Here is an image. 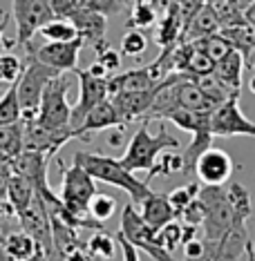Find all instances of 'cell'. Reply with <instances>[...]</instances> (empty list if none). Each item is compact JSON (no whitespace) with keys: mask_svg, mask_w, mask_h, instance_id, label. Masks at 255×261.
<instances>
[{"mask_svg":"<svg viewBox=\"0 0 255 261\" xmlns=\"http://www.w3.org/2000/svg\"><path fill=\"white\" fill-rule=\"evenodd\" d=\"M74 163H79L94 181H103L108 186H114L123 192H128L134 203H141L152 194V190L146 181H139L134 176V172L123 168L121 159H112L97 152H76Z\"/></svg>","mask_w":255,"mask_h":261,"instance_id":"1","label":"cell"},{"mask_svg":"<svg viewBox=\"0 0 255 261\" xmlns=\"http://www.w3.org/2000/svg\"><path fill=\"white\" fill-rule=\"evenodd\" d=\"M94 194H97L94 179L79 163H72L69 168H63L61 201H63V205L72 212L76 228H90V230L103 228V223L97 221V219L87 212V205H90V199Z\"/></svg>","mask_w":255,"mask_h":261,"instance_id":"2","label":"cell"},{"mask_svg":"<svg viewBox=\"0 0 255 261\" xmlns=\"http://www.w3.org/2000/svg\"><path fill=\"white\" fill-rule=\"evenodd\" d=\"M179 139H175L166 127L159 129V134H150L148 132V121H144L141 127L134 132V136L130 139L128 150L121 156V163L130 172H150L155 168L157 159L166 150H179Z\"/></svg>","mask_w":255,"mask_h":261,"instance_id":"3","label":"cell"},{"mask_svg":"<svg viewBox=\"0 0 255 261\" xmlns=\"http://www.w3.org/2000/svg\"><path fill=\"white\" fill-rule=\"evenodd\" d=\"M119 232L126 237L137 250L146 252L150 259H155V261H179V259L173 257V252L166 250L161 243H159V230L150 228V225L144 221L141 212L134 210L132 203H128L126 207H123L121 228H119Z\"/></svg>","mask_w":255,"mask_h":261,"instance_id":"4","label":"cell"},{"mask_svg":"<svg viewBox=\"0 0 255 261\" xmlns=\"http://www.w3.org/2000/svg\"><path fill=\"white\" fill-rule=\"evenodd\" d=\"M58 74L61 72H56V69L50 67V65L40 63L36 56L29 58L20 81L16 83V87H18V100H20L22 118H34L38 114V105H40V98H43L47 83Z\"/></svg>","mask_w":255,"mask_h":261,"instance_id":"5","label":"cell"},{"mask_svg":"<svg viewBox=\"0 0 255 261\" xmlns=\"http://www.w3.org/2000/svg\"><path fill=\"white\" fill-rule=\"evenodd\" d=\"M67 90H69V76L67 72H61L47 83L43 98L38 105L36 121L45 127H67L72 108L67 103Z\"/></svg>","mask_w":255,"mask_h":261,"instance_id":"6","label":"cell"},{"mask_svg":"<svg viewBox=\"0 0 255 261\" xmlns=\"http://www.w3.org/2000/svg\"><path fill=\"white\" fill-rule=\"evenodd\" d=\"M11 11L16 20V45L29 47V40L38 34L47 20L54 18L50 0H11Z\"/></svg>","mask_w":255,"mask_h":261,"instance_id":"7","label":"cell"},{"mask_svg":"<svg viewBox=\"0 0 255 261\" xmlns=\"http://www.w3.org/2000/svg\"><path fill=\"white\" fill-rule=\"evenodd\" d=\"M76 139V132L72 127H45L34 118H22V150L43 152L47 156H56V152Z\"/></svg>","mask_w":255,"mask_h":261,"instance_id":"8","label":"cell"},{"mask_svg":"<svg viewBox=\"0 0 255 261\" xmlns=\"http://www.w3.org/2000/svg\"><path fill=\"white\" fill-rule=\"evenodd\" d=\"M76 76H79V100H76L72 116H69V127L74 132L81 127L90 110L103 103L105 98H110V79H99L87 69H76ZM76 139H79V134H76Z\"/></svg>","mask_w":255,"mask_h":261,"instance_id":"9","label":"cell"},{"mask_svg":"<svg viewBox=\"0 0 255 261\" xmlns=\"http://www.w3.org/2000/svg\"><path fill=\"white\" fill-rule=\"evenodd\" d=\"M211 132L213 136H224V139H230V136H251V139H255V123L242 114L240 96H230L213 110Z\"/></svg>","mask_w":255,"mask_h":261,"instance_id":"10","label":"cell"},{"mask_svg":"<svg viewBox=\"0 0 255 261\" xmlns=\"http://www.w3.org/2000/svg\"><path fill=\"white\" fill-rule=\"evenodd\" d=\"M18 217H20V228L25 230L29 237L36 239L38 246L47 252V257L52 261H56L58 254L54 248V239H52V217H50V210H47L43 197H40L38 192L32 203H29L27 210H22Z\"/></svg>","mask_w":255,"mask_h":261,"instance_id":"11","label":"cell"},{"mask_svg":"<svg viewBox=\"0 0 255 261\" xmlns=\"http://www.w3.org/2000/svg\"><path fill=\"white\" fill-rule=\"evenodd\" d=\"M248 241H251V237H248L246 225L230 230L222 239H206L204 237V250H201V254L191 257L186 261H240L246 254Z\"/></svg>","mask_w":255,"mask_h":261,"instance_id":"12","label":"cell"},{"mask_svg":"<svg viewBox=\"0 0 255 261\" xmlns=\"http://www.w3.org/2000/svg\"><path fill=\"white\" fill-rule=\"evenodd\" d=\"M166 76H168V72H166L164 65L159 61H152L150 65H146V67L110 76V96L112 94H132V92L152 90Z\"/></svg>","mask_w":255,"mask_h":261,"instance_id":"13","label":"cell"},{"mask_svg":"<svg viewBox=\"0 0 255 261\" xmlns=\"http://www.w3.org/2000/svg\"><path fill=\"white\" fill-rule=\"evenodd\" d=\"M233 172H235V163L228 156V152L213 145L195 163V174L204 186H224V183L230 181Z\"/></svg>","mask_w":255,"mask_h":261,"instance_id":"14","label":"cell"},{"mask_svg":"<svg viewBox=\"0 0 255 261\" xmlns=\"http://www.w3.org/2000/svg\"><path fill=\"white\" fill-rule=\"evenodd\" d=\"M83 38L69 40V43H45L32 51L40 63L54 67L56 72H76V63H79V54L83 49Z\"/></svg>","mask_w":255,"mask_h":261,"instance_id":"15","label":"cell"},{"mask_svg":"<svg viewBox=\"0 0 255 261\" xmlns=\"http://www.w3.org/2000/svg\"><path fill=\"white\" fill-rule=\"evenodd\" d=\"M67 20L74 22V27L79 29V36L83 38V43L90 45L97 54L108 47V40H105V34H108V22L105 20L108 18H105L103 14L92 11V9H87L85 5H81Z\"/></svg>","mask_w":255,"mask_h":261,"instance_id":"16","label":"cell"},{"mask_svg":"<svg viewBox=\"0 0 255 261\" xmlns=\"http://www.w3.org/2000/svg\"><path fill=\"white\" fill-rule=\"evenodd\" d=\"M11 170L18 174L27 176L29 181L36 186L38 194L50 192V183H47V168H50V156L43 152H34V150H22L20 154H16L9 161Z\"/></svg>","mask_w":255,"mask_h":261,"instance_id":"17","label":"cell"},{"mask_svg":"<svg viewBox=\"0 0 255 261\" xmlns=\"http://www.w3.org/2000/svg\"><path fill=\"white\" fill-rule=\"evenodd\" d=\"M114 125H126L123 123L121 114L117 112L114 103H112L110 98H105L103 103H99L94 110H90V114L85 116V121L81 123V127L76 129V134H79L81 141H90V136L94 132H101V129H110Z\"/></svg>","mask_w":255,"mask_h":261,"instance_id":"18","label":"cell"},{"mask_svg":"<svg viewBox=\"0 0 255 261\" xmlns=\"http://www.w3.org/2000/svg\"><path fill=\"white\" fill-rule=\"evenodd\" d=\"M219 29H222V22H219L217 7H215V5H211V3H204L193 14V18L186 22L181 43H193V40L213 36V34H217Z\"/></svg>","mask_w":255,"mask_h":261,"instance_id":"19","label":"cell"},{"mask_svg":"<svg viewBox=\"0 0 255 261\" xmlns=\"http://www.w3.org/2000/svg\"><path fill=\"white\" fill-rule=\"evenodd\" d=\"M141 217L144 221L150 225V228H164L166 223H170L173 219L177 217L173 203H170L168 194H159V192H152L148 199L141 201Z\"/></svg>","mask_w":255,"mask_h":261,"instance_id":"20","label":"cell"},{"mask_svg":"<svg viewBox=\"0 0 255 261\" xmlns=\"http://www.w3.org/2000/svg\"><path fill=\"white\" fill-rule=\"evenodd\" d=\"M36 197V186L27 179V176L18 174V172L11 170V176H9V188H7V201L14 205V210L20 212L27 210L29 203Z\"/></svg>","mask_w":255,"mask_h":261,"instance_id":"21","label":"cell"},{"mask_svg":"<svg viewBox=\"0 0 255 261\" xmlns=\"http://www.w3.org/2000/svg\"><path fill=\"white\" fill-rule=\"evenodd\" d=\"M3 250L9 254L14 261H29L40 250V246L36 243V239L34 237H29L25 230H16V232H11L5 237L3 241Z\"/></svg>","mask_w":255,"mask_h":261,"instance_id":"22","label":"cell"},{"mask_svg":"<svg viewBox=\"0 0 255 261\" xmlns=\"http://www.w3.org/2000/svg\"><path fill=\"white\" fill-rule=\"evenodd\" d=\"M244 67H246L244 56H242L237 49H233L230 54L224 56L222 61L215 63L213 74H215L217 79H222L226 85H230L233 90H242V69Z\"/></svg>","mask_w":255,"mask_h":261,"instance_id":"23","label":"cell"},{"mask_svg":"<svg viewBox=\"0 0 255 261\" xmlns=\"http://www.w3.org/2000/svg\"><path fill=\"white\" fill-rule=\"evenodd\" d=\"M219 32L230 40L233 49H237L242 56H244V61L253 54V49H255V27L248 25L246 20L237 22V25H230V27H222Z\"/></svg>","mask_w":255,"mask_h":261,"instance_id":"24","label":"cell"},{"mask_svg":"<svg viewBox=\"0 0 255 261\" xmlns=\"http://www.w3.org/2000/svg\"><path fill=\"white\" fill-rule=\"evenodd\" d=\"M38 34L47 40V43H69V40L81 38L79 29L74 27V22L67 20V18H58V16H54L52 20H47L45 25L38 29Z\"/></svg>","mask_w":255,"mask_h":261,"instance_id":"25","label":"cell"},{"mask_svg":"<svg viewBox=\"0 0 255 261\" xmlns=\"http://www.w3.org/2000/svg\"><path fill=\"white\" fill-rule=\"evenodd\" d=\"M22 152V118L18 123L0 125V154L7 159H14Z\"/></svg>","mask_w":255,"mask_h":261,"instance_id":"26","label":"cell"},{"mask_svg":"<svg viewBox=\"0 0 255 261\" xmlns=\"http://www.w3.org/2000/svg\"><path fill=\"white\" fill-rule=\"evenodd\" d=\"M157 22V5L150 0H139L132 3V11H130L128 27L130 29H148Z\"/></svg>","mask_w":255,"mask_h":261,"instance_id":"27","label":"cell"},{"mask_svg":"<svg viewBox=\"0 0 255 261\" xmlns=\"http://www.w3.org/2000/svg\"><path fill=\"white\" fill-rule=\"evenodd\" d=\"M22 118L20 100H18V87L9 85V90L0 96V125H9V123H18Z\"/></svg>","mask_w":255,"mask_h":261,"instance_id":"28","label":"cell"},{"mask_svg":"<svg viewBox=\"0 0 255 261\" xmlns=\"http://www.w3.org/2000/svg\"><path fill=\"white\" fill-rule=\"evenodd\" d=\"M117 234L112 237L110 232H105L103 228L97 230V234H92L87 239V250H90L94 257H101V259H112L117 254Z\"/></svg>","mask_w":255,"mask_h":261,"instance_id":"29","label":"cell"},{"mask_svg":"<svg viewBox=\"0 0 255 261\" xmlns=\"http://www.w3.org/2000/svg\"><path fill=\"white\" fill-rule=\"evenodd\" d=\"M22 72H25V65H22L18 56L0 51V85H14V83H18Z\"/></svg>","mask_w":255,"mask_h":261,"instance_id":"30","label":"cell"},{"mask_svg":"<svg viewBox=\"0 0 255 261\" xmlns=\"http://www.w3.org/2000/svg\"><path fill=\"white\" fill-rule=\"evenodd\" d=\"M201 49L208 54L213 61H222L226 54H230L233 51V45H230V40L224 36L222 32H217V34H213V36H206V38H199V40H195Z\"/></svg>","mask_w":255,"mask_h":261,"instance_id":"31","label":"cell"},{"mask_svg":"<svg viewBox=\"0 0 255 261\" xmlns=\"http://www.w3.org/2000/svg\"><path fill=\"white\" fill-rule=\"evenodd\" d=\"M87 212H90L97 221L105 223L110 217H114L117 199L110 197V194H94V197L90 199V205H87Z\"/></svg>","mask_w":255,"mask_h":261,"instance_id":"32","label":"cell"},{"mask_svg":"<svg viewBox=\"0 0 255 261\" xmlns=\"http://www.w3.org/2000/svg\"><path fill=\"white\" fill-rule=\"evenodd\" d=\"M199 188H201V183H186V186H179V188H175L173 192L168 194V199H170V203H173V207H175L177 217H179L181 212L186 210V207L191 205L195 199H197V194H199Z\"/></svg>","mask_w":255,"mask_h":261,"instance_id":"33","label":"cell"},{"mask_svg":"<svg viewBox=\"0 0 255 261\" xmlns=\"http://www.w3.org/2000/svg\"><path fill=\"white\" fill-rule=\"evenodd\" d=\"M148 49V36L141 29H128L121 38V51L126 56H141Z\"/></svg>","mask_w":255,"mask_h":261,"instance_id":"34","label":"cell"},{"mask_svg":"<svg viewBox=\"0 0 255 261\" xmlns=\"http://www.w3.org/2000/svg\"><path fill=\"white\" fill-rule=\"evenodd\" d=\"M159 243L170 252H173L177 246H183V225L173 219V221L166 223L164 228H159Z\"/></svg>","mask_w":255,"mask_h":261,"instance_id":"35","label":"cell"},{"mask_svg":"<svg viewBox=\"0 0 255 261\" xmlns=\"http://www.w3.org/2000/svg\"><path fill=\"white\" fill-rule=\"evenodd\" d=\"M81 3L85 5L87 9L99 11V14H103L105 18H110V16H117L126 9L128 0H81Z\"/></svg>","mask_w":255,"mask_h":261,"instance_id":"36","label":"cell"},{"mask_svg":"<svg viewBox=\"0 0 255 261\" xmlns=\"http://www.w3.org/2000/svg\"><path fill=\"white\" fill-rule=\"evenodd\" d=\"M97 61L103 65V67L108 69L110 74H112V72H117V69L121 67V54L112 49L110 45L105 47V49H101V51H99V54H97Z\"/></svg>","mask_w":255,"mask_h":261,"instance_id":"37","label":"cell"},{"mask_svg":"<svg viewBox=\"0 0 255 261\" xmlns=\"http://www.w3.org/2000/svg\"><path fill=\"white\" fill-rule=\"evenodd\" d=\"M50 5H52L54 16H58V18H69L83 3L81 0H50Z\"/></svg>","mask_w":255,"mask_h":261,"instance_id":"38","label":"cell"},{"mask_svg":"<svg viewBox=\"0 0 255 261\" xmlns=\"http://www.w3.org/2000/svg\"><path fill=\"white\" fill-rule=\"evenodd\" d=\"M117 241H119V248H121V252H123V261H141L139 250L121 232H117Z\"/></svg>","mask_w":255,"mask_h":261,"instance_id":"39","label":"cell"},{"mask_svg":"<svg viewBox=\"0 0 255 261\" xmlns=\"http://www.w3.org/2000/svg\"><path fill=\"white\" fill-rule=\"evenodd\" d=\"M9 176H11V165L9 163H3V165H0V203H3V201H7Z\"/></svg>","mask_w":255,"mask_h":261,"instance_id":"40","label":"cell"},{"mask_svg":"<svg viewBox=\"0 0 255 261\" xmlns=\"http://www.w3.org/2000/svg\"><path fill=\"white\" fill-rule=\"evenodd\" d=\"M65 261H94V254L87 250V248H79V250H74L72 254H67Z\"/></svg>","mask_w":255,"mask_h":261,"instance_id":"41","label":"cell"},{"mask_svg":"<svg viewBox=\"0 0 255 261\" xmlns=\"http://www.w3.org/2000/svg\"><path fill=\"white\" fill-rule=\"evenodd\" d=\"M7 25H9V16H5V18L0 20V51H5L7 47L16 45V43H9V40H5V29H7Z\"/></svg>","mask_w":255,"mask_h":261,"instance_id":"42","label":"cell"},{"mask_svg":"<svg viewBox=\"0 0 255 261\" xmlns=\"http://www.w3.org/2000/svg\"><path fill=\"white\" fill-rule=\"evenodd\" d=\"M226 3H228L233 9L240 11V14H244L248 7H253V5H255V0H226Z\"/></svg>","mask_w":255,"mask_h":261,"instance_id":"43","label":"cell"},{"mask_svg":"<svg viewBox=\"0 0 255 261\" xmlns=\"http://www.w3.org/2000/svg\"><path fill=\"white\" fill-rule=\"evenodd\" d=\"M244 20L248 22V25H253V27H255V5L244 11Z\"/></svg>","mask_w":255,"mask_h":261,"instance_id":"44","label":"cell"},{"mask_svg":"<svg viewBox=\"0 0 255 261\" xmlns=\"http://www.w3.org/2000/svg\"><path fill=\"white\" fill-rule=\"evenodd\" d=\"M246 261H255V246H253V241H248V246H246Z\"/></svg>","mask_w":255,"mask_h":261,"instance_id":"45","label":"cell"},{"mask_svg":"<svg viewBox=\"0 0 255 261\" xmlns=\"http://www.w3.org/2000/svg\"><path fill=\"white\" fill-rule=\"evenodd\" d=\"M246 69H255V49H253V54L246 58Z\"/></svg>","mask_w":255,"mask_h":261,"instance_id":"46","label":"cell"},{"mask_svg":"<svg viewBox=\"0 0 255 261\" xmlns=\"http://www.w3.org/2000/svg\"><path fill=\"white\" fill-rule=\"evenodd\" d=\"M170 3H183V0H164V3H161V5H164V7H166V5H170Z\"/></svg>","mask_w":255,"mask_h":261,"instance_id":"47","label":"cell"},{"mask_svg":"<svg viewBox=\"0 0 255 261\" xmlns=\"http://www.w3.org/2000/svg\"><path fill=\"white\" fill-rule=\"evenodd\" d=\"M251 90H253V94H255V76L251 79Z\"/></svg>","mask_w":255,"mask_h":261,"instance_id":"48","label":"cell"},{"mask_svg":"<svg viewBox=\"0 0 255 261\" xmlns=\"http://www.w3.org/2000/svg\"><path fill=\"white\" fill-rule=\"evenodd\" d=\"M150 3H155V5H157V7H159V5H161V3H164V0H150Z\"/></svg>","mask_w":255,"mask_h":261,"instance_id":"49","label":"cell"},{"mask_svg":"<svg viewBox=\"0 0 255 261\" xmlns=\"http://www.w3.org/2000/svg\"><path fill=\"white\" fill-rule=\"evenodd\" d=\"M128 3H139V0H128Z\"/></svg>","mask_w":255,"mask_h":261,"instance_id":"50","label":"cell"}]
</instances>
